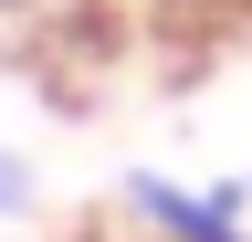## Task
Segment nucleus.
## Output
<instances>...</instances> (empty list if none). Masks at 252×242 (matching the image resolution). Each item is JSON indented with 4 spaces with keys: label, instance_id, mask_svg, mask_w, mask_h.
<instances>
[{
    "label": "nucleus",
    "instance_id": "f257e3e1",
    "mask_svg": "<svg viewBox=\"0 0 252 242\" xmlns=\"http://www.w3.org/2000/svg\"><path fill=\"white\" fill-rule=\"evenodd\" d=\"M242 210H252V179H210V190H189V179H168V169L126 179V221H137L147 242H252Z\"/></svg>",
    "mask_w": 252,
    "mask_h": 242
},
{
    "label": "nucleus",
    "instance_id": "f03ea898",
    "mask_svg": "<svg viewBox=\"0 0 252 242\" xmlns=\"http://www.w3.org/2000/svg\"><path fill=\"white\" fill-rule=\"evenodd\" d=\"M94 0H0V32H63V21H84Z\"/></svg>",
    "mask_w": 252,
    "mask_h": 242
},
{
    "label": "nucleus",
    "instance_id": "7ed1b4c3",
    "mask_svg": "<svg viewBox=\"0 0 252 242\" xmlns=\"http://www.w3.org/2000/svg\"><path fill=\"white\" fill-rule=\"evenodd\" d=\"M0 210H32V169L11 158V147H0Z\"/></svg>",
    "mask_w": 252,
    "mask_h": 242
}]
</instances>
